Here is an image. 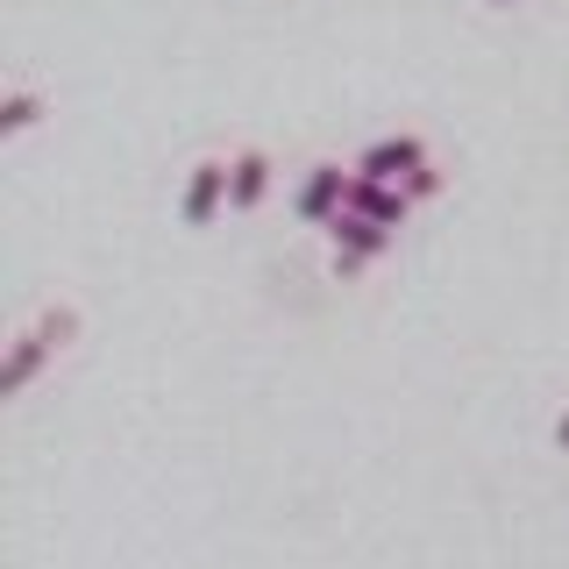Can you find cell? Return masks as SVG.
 I'll use <instances>...</instances> for the list:
<instances>
[{"mask_svg":"<svg viewBox=\"0 0 569 569\" xmlns=\"http://www.w3.org/2000/svg\"><path fill=\"white\" fill-rule=\"evenodd\" d=\"M221 213H236V186H228V157H192L186 186H178V221L186 228H213Z\"/></svg>","mask_w":569,"mask_h":569,"instance_id":"277c9868","label":"cell"},{"mask_svg":"<svg viewBox=\"0 0 569 569\" xmlns=\"http://www.w3.org/2000/svg\"><path fill=\"white\" fill-rule=\"evenodd\" d=\"M349 186H356V171L349 164H335V157H320V164L299 171V186H292V213L307 228H328L335 213L349 207Z\"/></svg>","mask_w":569,"mask_h":569,"instance_id":"5b68a950","label":"cell"},{"mask_svg":"<svg viewBox=\"0 0 569 569\" xmlns=\"http://www.w3.org/2000/svg\"><path fill=\"white\" fill-rule=\"evenodd\" d=\"M413 207L420 200L406 186H378V178H356V186H349V213H363V221H378V228H406Z\"/></svg>","mask_w":569,"mask_h":569,"instance_id":"52a82bcc","label":"cell"},{"mask_svg":"<svg viewBox=\"0 0 569 569\" xmlns=\"http://www.w3.org/2000/svg\"><path fill=\"white\" fill-rule=\"evenodd\" d=\"M548 435H556V449L569 456V406H562V413H556V427H548Z\"/></svg>","mask_w":569,"mask_h":569,"instance_id":"9c48e42d","label":"cell"},{"mask_svg":"<svg viewBox=\"0 0 569 569\" xmlns=\"http://www.w3.org/2000/svg\"><path fill=\"white\" fill-rule=\"evenodd\" d=\"M349 171H356V178H378V186H406L413 200H435V192L449 186V171H441L435 142H427L420 129H399V136L363 142V150L349 157Z\"/></svg>","mask_w":569,"mask_h":569,"instance_id":"6da1fadb","label":"cell"},{"mask_svg":"<svg viewBox=\"0 0 569 569\" xmlns=\"http://www.w3.org/2000/svg\"><path fill=\"white\" fill-rule=\"evenodd\" d=\"M320 236H328V271H335V278H363L378 257H391V249H399V228H378V221H363V213H349V207L335 213Z\"/></svg>","mask_w":569,"mask_h":569,"instance_id":"3957f363","label":"cell"},{"mask_svg":"<svg viewBox=\"0 0 569 569\" xmlns=\"http://www.w3.org/2000/svg\"><path fill=\"white\" fill-rule=\"evenodd\" d=\"M228 186H236V213H263L278 192V157L263 142H236L228 150Z\"/></svg>","mask_w":569,"mask_h":569,"instance_id":"8992f818","label":"cell"},{"mask_svg":"<svg viewBox=\"0 0 569 569\" xmlns=\"http://www.w3.org/2000/svg\"><path fill=\"white\" fill-rule=\"evenodd\" d=\"M79 335V313H71V299H43L22 328H14L8 342V363H0V385H8V399H22V391L43 378L50 356H64V342Z\"/></svg>","mask_w":569,"mask_h":569,"instance_id":"7a4b0ae2","label":"cell"},{"mask_svg":"<svg viewBox=\"0 0 569 569\" xmlns=\"http://www.w3.org/2000/svg\"><path fill=\"white\" fill-rule=\"evenodd\" d=\"M485 8H491V14H512V8H527V0H485Z\"/></svg>","mask_w":569,"mask_h":569,"instance_id":"30bf717a","label":"cell"},{"mask_svg":"<svg viewBox=\"0 0 569 569\" xmlns=\"http://www.w3.org/2000/svg\"><path fill=\"white\" fill-rule=\"evenodd\" d=\"M50 114H58V100H50L43 86L14 79V86H8V100H0V142H22L29 129H43Z\"/></svg>","mask_w":569,"mask_h":569,"instance_id":"ba28073f","label":"cell"}]
</instances>
